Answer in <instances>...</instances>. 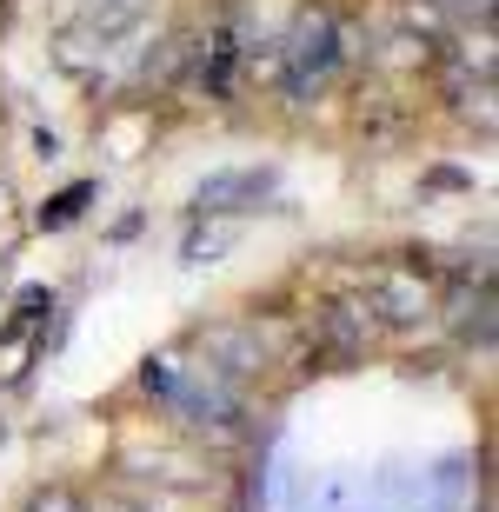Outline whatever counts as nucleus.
Returning <instances> with one entry per match:
<instances>
[{"label":"nucleus","mask_w":499,"mask_h":512,"mask_svg":"<svg viewBox=\"0 0 499 512\" xmlns=\"http://www.w3.org/2000/svg\"><path fill=\"white\" fill-rule=\"evenodd\" d=\"M333 67H340V27H333V14H307L280 47V87L293 100H307L313 87H327Z\"/></svg>","instance_id":"1"},{"label":"nucleus","mask_w":499,"mask_h":512,"mask_svg":"<svg viewBox=\"0 0 499 512\" xmlns=\"http://www.w3.org/2000/svg\"><path fill=\"white\" fill-rule=\"evenodd\" d=\"M273 187V173H213L207 187L193 193V213H247L260 207Z\"/></svg>","instance_id":"2"},{"label":"nucleus","mask_w":499,"mask_h":512,"mask_svg":"<svg viewBox=\"0 0 499 512\" xmlns=\"http://www.w3.org/2000/svg\"><path fill=\"white\" fill-rule=\"evenodd\" d=\"M87 200H94V187H67V193H54V200L40 207V227H74Z\"/></svg>","instance_id":"3"},{"label":"nucleus","mask_w":499,"mask_h":512,"mask_svg":"<svg viewBox=\"0 0 499 512\" xmlns=\"http://www.w3.org/2000/svg\"><path fill=\"white\" fill-rule=\"evenodd\" d=\"M100 512H127V506H100Z\"/></svg>","instance_id":"4"}]
</instances>
